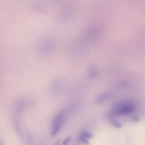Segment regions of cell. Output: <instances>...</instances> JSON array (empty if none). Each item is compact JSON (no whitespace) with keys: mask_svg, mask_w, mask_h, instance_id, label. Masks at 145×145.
Listing matches in <instances>:
<instances>
[{"mask_svg":"<svg viewBox=\"0 0 145 145\" xmlns=\"http://www.w3.org/2000/svg\"><path fill=\"white\" fill-rule=\"evenodd\" d=\"M88 74L90 77L91 78H95L97 77L98 73L97 70H95V69H92L90 71Z\"/></svg>","mask_w":145,"mask_h":145,"instance_id":"6","label":"cell"},{"mask_svg":"<svg viewBox=\"0 0 145 145\" xmlns=\"http://www.w3.org/2000/svg\"><path fill=\"white\" fill-rule=\"evenodd\" d=\"M71 139V136H68L67 138L64 139V140L63 141V145H66L67 144H68V142H70V141Z\"/></svg>","mask_w":145,"mask_h":145,"instance_id":"8","label":"cell"},{"mask_svg":"<svg viewBox=\"0 0 145 145\" xmlns=\"http://www.w3.org/2000/svg\"><path fill=\"white\" fill-rule=\"evenodd\" d=\"M80 134L87 139H91L93 138L94 136V135L92 134L90 132H82Z\"/></svg>","mask_w":145,"mask_h":145,"instance_id":"4","label":"cell"},{"mask_svg":"<svg viewBox=\"0 0 145 145\" xmlns=\"http://www.w3.org/2000/svg\"><path fill=\"white\" fill-rule=\"evenodd\" d=\"M111 124L115 128H120L122 127V124L115 120H113L111 121Z\"/></svg>","mask_w":145,"mask_h":145,"instance_id":"5","label":"cell"},{"mask_svg":"<svg viewBox=\"0 0 145 145\" xmlns=\"http://www.w3.org/2000/svg\"><path fill=\"white\" fill-rule=\"evenodd\" d=\"M112 97V94L110 93H106L98 96L95 98L94 102L96 104H101L110 100Z\"/></svg>","mask_w":145,"mask_h":145,"instance_id":"3","label":"cell"},{"mask_svg":"<svg viewBox=\"0 0 145 145\" xmlns=\"http://www.w3.org/2000/svg\"><path fill=\"white\" fill-rule=\"evenodd\" d=\"M136 106L132 101H125L118 102L115 104L112 112L108 114V116L112 118L114 116L128 115L134 112Z\"/></svg>","mask_w":145,"mask_h":145,"instance_id":"1","label":"cell"},{"mask_svg":"<svg viewBox=\"0 0 145 145\" xmlns=\"http://www.w3.org/2000/svg\"><path fill=\"white\" fill-rule=\"evenodd\" d=\"M64 112L61 111L57 113L53 121L52 136H54L59 132L64 120Z\"/></svg>","mask_w":145,"mask_h":145,"instance_id":"2","label":"cell"},{"mask_svg":"<svg viewBox=\"0 0 145 145\" xmlns=\"http://www.w3.org/2000/svg\"><path fill=\"white\" fill-rule=\"evenodd\" d=\"M78 140L80 142H82L84 144H88V140L86 138H84V137L82 136L80 134L79 135V136H78Z\"/></svg>","mask_w":145,"mask_h":145,"instance_id":"7","label":"cell"}]
</instances>
